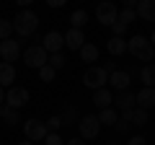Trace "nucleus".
<instances>
[{"instance_id": "obj_18", "label": "nucleus", "mask_w": 155, "mask_h": 145, "mask_svg": "<svg viewBox=\"0 0 155 145\" xmlns=\"http://www.w3.org/2000/svg\"><path fill=\"white\" fill-rule=\"evenodd\" d=\"M0 119L5 124H18L21 122V114H18V109H11L8 104H3L0 106Z\"/></svg>"}, {"instance_id": "obj_5", "label": "nucleus", "mask_w": 155, "mask_h": 145, "mask_svg": "<svg viewBox=\"0 0 155 145\" xmlns=\"http://www.w3.org/2000/svg\"><path fill=\"white\" fill-rule=\"evenodd\" d=\"M78 130H80V140H93V137H98V132H101L98 114H85V117L80 119V124H78Z\"/></svg>"}, {"instance_id": "obj_36", "label": "nucleus", "mask_w": 155, "mask_h": 145, "mask_svg": "<svg viewBox=\"0 0 155 145\" xmlns=\"http://www.w3.org/2000/svg\"><path fill=\"white\" fill-rule=\"evenodd\" d=\"M65 145H85V140H78V137H72V140H67Z\"/></svg>"}, {"instance_id": "obj_9", "label": "nucleus", "mask_w": 155, "mask_h": 145, "mask_svg": "<svg viewBox=\"0 0 155 145\" xmlns=\"http://www.w3.org/2000/svg\"><path fill=\"white\" fill-rule=\"evenodd\" d=\"M41 47H44L47 55H60V49L65 47V34H60V31H49V34H44Z\"/></svg>"}, {"instance_id": "obj_28", "label": "nucleus", "mask_w": 155, "mask_h": 145, "mask_svg": "<svg viewBox=\"0 0 155 145\" xmlns=\"http://www.w3.org/2000/svg\"><path fill=\"white\" fill-rule=\"evenodd\" d=\"M65 57H62V52H60V55H49V62H47V65H52V67H54V70H62V67H65Z\"/></svg>"}, {"instance_id": "obj_11", "label": "nucleus", "mask_w": 155, "mask_h": 145, "mask_svg": "<svg viewBox=\"0 0 155 145\" xmlns=\"http://www.w3.org/2000/svg\"><path fill=\"white\" fill-rule=\"evenodd\" d=\"M85 44V36H83V29H70V31L65 34V47L72 52H80Z\"/></svg>"}, {"instance_id": "obj_25", "label": "nucleus", "mask_w": 155, "mask_h": 145, "mask_svg": "<svg viewBox=\"0 0 155 145\" xmlns=\"http://www.w3.org/2000/svg\"><path fill=\"white\" fill-rule=\"evenodd\" d=\"M11 34H13V21L11 18H0V39L3 42L11 39Z\"/></svg>"}, {"instance_id": "obj_40", "label": "nucleus", "mask_w": 155, "mask_h": 145, "mask_svg": "<svg viewBox=\"0 0 155 145\" xmlns=\"http://www.w3.org/2000/svg\"><path fill=\"white\" fill-rule=\"evenodd\" d=\"M106 145H119V143H116V140H111V143H106Z\"/></svg>"}, {"instance_id": "obj_29", "label": "nucleus", "mask_w": 155, "mask_h": 145, "mask_svg": "<svg viewBox=\"0 0 155 145\" xmlns=\"http://www.w3.org/2000/svg\"><path fill=\"white\" fill-rule=\"evenodd\" d=\"M62 124H72V122H75V109H72V106H67V109H65V112H62Z\"/></svg>"}, {"instance_id": "obj_39", "label": "nucleus", "mask_w": 155, "mask_h": 145, "mask_svg": "<svg viewBox=\"0 0 155 145\" xmlns=\"http://www.w3.org/2000/svg\"><path fill=\"white\" fill-rule=\"evenodd\" d=\"M18 145H34V143H28V140H23V143H18Z\"/></svg>"}, {"instance_id": "obj_22", "label": "nucleus", "mask_w": 155, "mask_h": 145, "mask_svg": "<svg viewBox=\"0 0 155 145\" xmlns=\"http://www.w3.org/2000/svg\"><path fill=\"white\" fill-rule=\"evenodd\" d=\"M98 122H101V124H109V127H114V124L119 122V114H116L111 106H109V109H101V112H98Z\"/></svg>"}, {"instance_id": "obj_1", "label": "nucleus", "mask_w": 155, "mask_h": 145, "mask_svg": "<svg viewBox=\"0 0 155 145\" xmlns=\"http://www.w3.org/2000/svg\"><path fill=\"white\" fill-rule=\"evenodd\" d=\"M127 52H132V57H137L142 62H150L155 57V47L150 44V39L142 36V34H134L132 39L127 42Z\"/></svg>"}, {"instance_id": "obj_38", "label": "nucleus", "mask_w": 155, "mask_h": 145, "mask_svg": "<svg viewBox=\"0 0 155 145\" xmlns=\"http://www.w3.org/2000/svg\"><path fill=\"white\" fill-rule=\"evenodd\" d=\"M150 44H153V47H155V31H153V34H150Z\"/></svg>"}, {"instance_id": "obj_16", "label": "nucleus", "mask_w": 155, "mask_h": 145, "mask_svg": "<svg viewBox=\"0 0 155 145\" xmlns=\"http://www.w3.org/2000/svg\"><path fill=\"white\" fill-rule=\"evenodd\" d=\"M93 104L98 106V109H109V106L114 104V96H111V91H109V88H98V91H93Z\"/></svg>"}, {"instance_id": "obj_31", "label": "nucleus", "mask_w": 155, "mask_h": 145, "mask_svg": "<svg viewBox=\"0 0 155 145\" xmlns=\"http://www.w3.org/2000/svg\"><path fill=\"white\" fill-rule=\"evenodd\" d=\"M44 145H65V143H62V137H60L57 132H49V135L44 137Z\"/></svg>"}, {"instance_id": "obj_19", "label": "nucleus", "mask_w": 155, "mask_h": 145, "mask_svg": "<svg viewBox=\"0 0 155 145\" xmlns=\"http://www.w3.org/2000/svg\"><path fill=\"white\" fill-rule=\"evenodd\" d=\"M106 49H109V55L122 57L124 52H127V42H124V39H119V36H111V39H109V44H106Z\"/></svg>"}, {"instance_id": "obj_12", "label": "nucleus", "mask_w": 155, "mask_h": 145, "mask_svg": "<svg viewBox=\"0 0 155 145\" xmlns=\"http://www.w3.org/2000/svg\"><path fill=\"white\" fill-rule=\"evenodd\" d=\"M129 80H132V75H129L127 70H114L109 75V86H114L119 93H122V91H129Z\"/></svg>"}, {"instance_id": "obj_27", "label": "nucleus", "mask_w": 155, "mask_h": 145, "mask_svg": "<svg viewBox=\"0 0 155 145\" xmlns=\"http://www.w3.org/2000/svg\"><path fill=\"white\" fill-rule=\"evenodd\" d=\"M54 75H57V70L52 65H44L41 70H39V78L44 80V83H49V80H54Z\"/></svg>"}, {"instance_id": "obj_23", "label": "nucleus", "mask_w": 155, "mask_h": 145, "mask_svg": "<svg viewBox=\"0 0 155 145\" xmlns=\"http://www.w3.org/2000/svg\"><path fill=\"white\" fill-rule=\"evenodd\" d=\"M70 23H72V29H83L85 23H88V13H85L83 8L72 11V13H70Z\"/></svg>"}, {"instance_id": "obj_3", "label": "nucleus", "mask_w": 155, "mask_h": 145, "mask_svg": "<svg viewBox=\"0 0 155 145\" xmlns=\"http://www.w3.org/2000/svg\"><path fill=\"white\" fill-rule=\"evenodd\" d=\"M83 86H88L91 91L106 88V86H109V72H106L101 65H91L88 70L83 72Z\"/></svg>"}, {"instance_id": "obj_8", "label": "nucleus", "mask_w": 155, "mask_h": 145, "mask_svg": "<svg viewBox=\"0 0 155 145\" xmlns=\"http://www.w3.org/2000/svg\"><path fill=\"white\" fill-rule=\"evenodd\" d=\"M5 104L11 106V109H21V106L28 104V91L21 88V86H11V88L5 91Z\"/></svg>"}, {"instance_id": "obj_21", "label": "nucleus", "mask_w": 155, "mask_h": 145, "mask_svg": "<svg viewBox=\"0 0 155 145\" xmlns=\"http://www.w3.org/2000/svg\"><path fill=\"white\" fill-rule=\"evenodd\" d=\"M140 80L145 83V88H155V65H145L140 70Z\"/></svg>"}, {"instance_id": "obj_26", "label": "nucleus", "mask_w": 155, "mask_h": 145, "mask_svg": "<svg viewBox=\"0 0 155 145\" xmlns=\"http://www.w3.org/2000/svg\"><path fill=\"white\" fill-rule=\"evenodd\" d=\"M132 124H140V127H142V124H147V112H145V109H132Z\"/></svg>"}, {"instance_id": "obj_10", "label": "nucleus", "mask_w": 155, "mask_h": 145, "mask_svg": "<svg viewBox=\"0 0 155 145\" xmlns=\"http://www.w3.org/2000/svg\"><path fill=\"white\" fill-rule=\"evenodd\" d=\"M0 57H3V62H16L18 57H21V42H16L11 36V39H5V42H0Z\"/></svg>"}, {"instance_id": "obj_32", "label": "nucleus", "mask_w": 155, "mask_h": 145, "mask_svg": "<svg viewBox=\"0 0 155 145\" xmlns=\"http://www.w3.org/2000/svg\"><path fill=\"white\" fill-rule=\"evenodd\" d=\"M111 29H114V36H119V39H124V34H127V26H124V23H119V21H116V23H114Z\"/></svg>"}, {"instance_id": "obj_4", "label": "nucleus", "mask_w": 155, "mask_h": 145, "mask_svg": "<svg viewBox=\"0 0 155 145\" xmlns=\"http://www.w3.org/2000/svg\"><path fill=\"white\" fill-rule=\"evenodd\" d=\"M23 62H26L28 67H36V70H41V67L49 62V55L44 52V47H41V44H34V47H28V49L23 52Z\"/></svg>"}, {"instance_id": "obj_13", "label": "nucleus", "mask_w": 155, "mask_h": 145, "mask_svg": "<svg viewBox=\"0 0 155 145\" xmlns=\"http://www.w3.org/2000/svg\"><path fill=\"white\" fill-rule=\"evenodd\" d=\"M134 101L140 104V109H153L155 106V88H140L137 93H134Z\"/></svg>"}, {"instance_id": "obj_34", "label": "nucleus", "mask_w": 155, "mask_h": 145, "mask_svg": "<svg viewBox=\"0 0 155 145\" xmlns=\"http://www.w3.org/2000/svg\"><path fill=\"white\" fill-rule=\"evenodd\" d=\"M127 145H147V140H145V137H142V135H134V137H132V140H129V143H127Z\"/></svg>"}, {"instance_id": "obj_33", "label": "nucleus", "mask_w": 155, "mask_h": 145, "mask_svg": "<svg viewBox=\"0 0 155 145\" xmlns=\"http://www.w3.org/2000/svg\"><path fill=\"white\" fill-rule=\"evenodd\" d=\"M114 127L119 130V132H129V127H132V122H127V119H122V117H119V122H116Z\"/></svg>"}, {"instance_id": "obj_17", "label": "nucleus", "mask_w": 155, "mask_h": 145, "mask_svg": "<svg viewBox=\"0 0 155 145\" xmlns=\"http://www.w3.org/2000/svg\"><path fill=\"white\" fill-rule=\"evenodd\" d=\"M16 83V67L11 62H0V86H11Z\"/></svg>"}, {"instance_id": "obj_7", "label": "nucleus", "mask_w": 155, "mask_h": 145, "mask_svg": "<svg viewBox=\"0 0 155 145\" xmlns=\"http://www.w3.org/2000/svg\"><path fill=\"white\" fill-rule=\"evenodd\" d=\"M96 18H98L101 26H114L116 18H119V11H116L114 3H98V8H96Z\"/></svg>"}, {"instance_id": "obj_6", "label": "nucleus", "mask_w": 155, "mask_h": 145, "mask_svg": "<svg viewBox=\"0 0 155 145\" xmlns=\"http://www.w3.org/2000/svg\"><path fill=\"white\" fill-rule=\"evenodd\" d=\"M23 135H26L28 143H39V140H44L47 135H49V130H47V122H39V119H28V122L23 124Z\"/></svg>"}, {"instance_id": "obj_37", "label": "nucleus", "mask_w": 155, "mask_h": 145, "mask_svg": "<svg viewBox=\"0 0 155 145\" xmlns=\"http://www.w3.org/2000/svg\"><path fill=\"white\" fill-rule=\"evenodd\" d=\"M5 104V91H3V86H0V106Z\"/></svg>"}, {"instance_id": "obj_30", "label": "nucleus", "mask_w": 155, "mask_h": 145, "mask_svg": "<svg viewBox=\"0 0 155 145\" xmlns=\"http://www.w3.org/2000/svg\"><path fill=\"white\" fill-rule=\"evenodd\" d=\"M60 127H62V119L60 117H49V119H47V130H49V132H57Z\"/></svg>"}, {"instance_id": "obj_15", "label": "nucleus", "mask_w": 155, "mask_h": 145, "mask_svg": "<svg viewBox=\"0 0 155 145\" xmlns=\"http://www.w3.org/2000/svg\"><path fill=\"white\" fill-rule=\"evenodd\" d=\"M137 18L155 21V0H140L137 3Z\"/></svg>"}, {"instance_id": "obj_2", "label": "nucleus", "mask_w": 155, "mask_h": 145, "mask_svg": "<svg viewBox=\"0 0 155 145\" xmlns=\"http://www.w3.org/2000/svg\"><path fill=\"white\" fill-rule=\"evenodd\" d=\"M39 29V16L34 11H18L16 18H13V31L18 36H31Z\"/></svg>"}, {"instance_id": "obj_20", "label": "nucleus", "mask_w": 155, "mask_h": 145, "mask_svg": "<svg viewBox=\"0 0 155 145\" xmlns=\"http://www.w3.org/2000/svg\"><path fill=\"white\" fill-rule=\"evenodd\" d=\"M80 60L83 62H98V47L91 44V42H85L83 49H80Z\"/></svg>"}, {"instance_id": "obj_35", "label": "nucleus", "mask_w": 155, "mask_h": 145, "mask_svg": "<svg viewBox=\"0 0 155 145\" xmlns=\"http://www.w3.org/2000/svg\"><path fill=\"white\" fill-rule=\"evenodd\" d=\"M65 5V0H49V8H62Z\"/></svg>"}, {"instance_id": "obj_14", "label": "nucleus", "mask_w": 155, "mask_h": 145, "mask_svg": "<svg viewBox=\"0 0 155 145\" xmlns=\"http://www.w3.org/2000/svg\"><path fill=\"white\" fill-rule=\"evenodd\" d=\"M114 104H116L119 112H132L137 101H134V93H132V91H122V93L114 96Z\"/></svg>"}, {"instance_id": "obj_24", "label": "nucleus", "mask_w": 155, "mask_h": 145, "mask_svg": "<svg viewBox=\"0 0 155 145\" xmlns=\"http://www.w3.org/2000/svg\"><path fill=\"white\" fill-rule=\"evenodd\" d=\"M119 23H124V26H129L132 21H137V11H129V8H122L119 11V18H116Z\"/></svg>"}]
</instances>
